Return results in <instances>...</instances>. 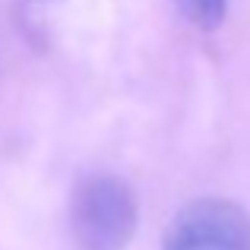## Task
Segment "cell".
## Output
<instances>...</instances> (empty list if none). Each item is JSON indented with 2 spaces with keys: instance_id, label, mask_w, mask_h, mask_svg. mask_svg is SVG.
Returning <instances> with one entry per match:
<instances>
[{
  "instance_id": "obj_2",
  "label": "cell",
  "mask_w": 250,
  "mask_h": 250,
  "mask_svg": "<svg viewBox=\"0 0 250 250\" xmlns=\"http://www.w3.org/2000/svg\"><path fill=\"white\" fill-rule=\"evenodd\" d=\"M162 250H250V215L231 200H193L171 219Z\"/></svg>"
},
{
  "instance_id": "obj_3",
  "label": "cell",
  "mask_w": 250,
  "mask_h": 250,
  "mask_svg": "<svg viewBox=\"0 0 250 250\" xmlns=\"http://www.w3.org/2000/svg\"><path fill=\"white\" fill-rule=\"evenodd\" d=\"M171 3L177 6V13L190 25H196L203 32L219 29L222 19H225V10H228V0H171Z\"/></svg>"
},
{
  "instance_id": "obj_1",
  "label": "cell",
  "mask_w": 250,
  "mask_h": 250,
  "mask_svg": "<svg viewBox=\"0 0 250 250\" xmlns=\"http://www.w3.org/2000/svg\"><path fill=\"white\" fill-rule=\"evenodd\" d=\"M140 203L124 177L89 174L70 196V231L80 250H124L136 234Z\"/></svg>"
}]
</instances>
